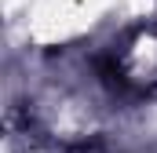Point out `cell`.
<instances>
[{"instance_id": "obj_1", "label": "cell", "mask_w": 157, "mask_h": 153, "mask_svg": "<svg viewBox=\"0 0 157 153\" xmlns=\"http://www.w3.org/2000/svg\"><path fill=\"white\" fill-rule=\"evenodd\" d=\"M77 153H95V150H77Z\"/></svg>"}]
</instances>
